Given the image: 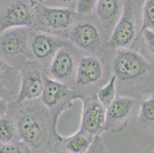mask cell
Wrapping results in <instances>:
<instances>
[{"label": "cell", "mask_w": 154, "mask_h": 153, "mask_svg": "<svg viewBox=\"0 0 154 153\" xmlns=\"http://www.w3.org/2000/svg\"><path fill=\"white\" fill-rule=\"evenodd\" d=\"M2 145V144H1V143H0V145Z\"/></svg>", "instance_id": "4dcf8cb0"}, {"label": "cell", "mask_w": 154, "mask_h": 153, "mask_svg": "<svg viewBox=\"0 0 154 153\" xmlns=\"http://www.w3.org/2000/svg\"><path fill=\"white\" fill-rule=\"evenodd\" d=\"M117 78L114 74L111 76L108 82L105 84L104 86L102 87L98 92L97 93V97L100 101V103L104 106L107 108L112 103L115 98L117 96Z\"/></svg>", "instance_id": "44dd1931"}, {"label": "cell", "mask_w": 154, "mask_h": 153, "mask_svg": "<svg viewBox=\"0 0 154 153\" xmlns=\"http://www.w3.org/2000/svg\"><path fill=\"white\" fill-rule=\"evenodd\" d=\"M144 0H126V2H129L133 6V8H134V5L136 6H139L140 5H141V6L143 5Z\"/></svg>", "instance_id": "f1b7e54d"}, {"label": "cell", "mask_w": 154, "mask_h": 153, "mask_svg": "<svg viewBox=\"0 0 154 153\" xmlns=\"http://www.w3.org/2000/svg\"><path fill=\"white\" fill-rule=\"evenodd\" d=\"M47 153H48V152H47Z\"/></svg>", "instance_id": "1f68e13d"}, {"label": "cell", "mask_w": 154, "mask_h": 153, "mask_svg": "<svg viewBox=\"0 0 154 153\" xmlns=\"http://www.w3.org/2000/svg\"><path fill=\"white\" fill-rule=\"evenodd\" d=\"M142 37L145 45L146 46L149 54L154 58V30L146 29L141 34L140 38Z\"/></svg>", "instance_id": "d4e9b609"}, {"label": "cell", "mask_w": 154, "mask_h": 153, "mask_svg": "<svg viewBox=\"0 0 154 153\" xmlns=\"http://www.w3.org/2000/svg\"><path fill=\"white\" fill-rule=\"evenodd\" d=\"M136 31L135 11L131 4L126 2L122 15L109 36L106 47L114 50L132 48L137 36Z\"/></svg>", "instance_id": "8992f818"}, {"label": "cell", "mask_w": 154, "mask_h": 153, "mask_svg": "<svg viewBox=\"0 0 154 153\" xmlns=\"http://www.w3.org/2000/svg\"><path fill=\"white\" fill-rule=\"evenodd\" d=\"M125 4L126 0H98L97 2L93 15L107 39L122 15Z\"/></svg>", "instance_id": "4fadbf2b"}, {"label": "cell", "mask_w": 154, "mask_h": 153, "mask_svg": "<svg viewBox=\"0 0 154 153\" xmlns=\"http://www.w3.org/2000/svg\"><path fill=\"white\" fill-rule=\"evenodd\" d=\"M137 126L141 131L154 135V94L145 98L141 102Z\"/></svg>", "instance_id": "e0dca14e"}, {"label": "cell", "mask_w": 154, "mask_h": 153, "mask_svg": "<svg viewBox=\"0 0 154 153\" xmlns=\"http://www.w3.org/2000/svg\"><path fill=\"white\" fill-rule=\"evenodd\" d=\"M143 153H154V142L152 143V144L143 151Z\"/></svg>", "instance_id": "f546056e"}, {"label": "cell", "mask_w": 154, "mask_h": 153, "mask_svg": "<svg viewBox=\"0 0 154 153\" xmlns=\"http://www.w3.org/2000/svg\"><path fill=\"white\" fill-rule=\"evenodd\" d=\"M133 96L117 95L111 104L106 108L105 133H117L128 126L136 106Z\"/></svg>", "instance_id": "52a82bcc"}, {"label": "cell", "mask_w": 154, "mask_h": 153, "mask_svg": "<svg viewBox=\"0 0 154 153\" xmlns=\"http://www.w3.org/2000/svg\"><path fill=\"white\" fill-rule=\"evenodd\" d=\"M97 1L98 0H78L75 11L78 16L85 17L93 15Z\"/></svg>", "instance_id": "603a6c76"}, {"label": "cell", "mask_w": 154, "mask_h": 153, "mask_svg": "<svg viewBox=\"0 0 154 153\" xmlns=\"http://www.w3.org/2000/svg\"><path fill=\"white\" fill-rule=\"evenodd\" d=\"M9 107V103L6 99L0 97V117L5 116L8 113Z\"/></svg>", "instance_id": "4316f807"}, {"label": "cell", "mask_w": 154, "mask_h": 153, "mask_svg": "<svg viewBox=\"0 0 154 153\" xmlns=\"http://www.w3.org/2000/svg\"><path fill=\"white\" fill-rule=\"evenodd\" d=\"M20 85L19 70L0 56V97L13 103Z\"/></svg>", "instance_id": "9a60e30c"}, {"label": "cell", "mask_w": 154, "mask_h": 153, "mask_svg": "<svg viewBox=\"0 0 154 153\" xmlns=\"http://www.w3.org/2000/svg\"><path fill=\"white\" fill-rule=\"evenodd\" d=\"M146 29L154 30V0H144L141 8V26L133 44L132 48L140 40L141 34Z\"/></svg>", "instance_id": "ffe728a7"}, {"label": "cell", "mask_w": 154, "mask_h": 153, "mask_svg": "<svg viewBox=\"0 0 154 153\" xmlns=\"http://www.w3.org/2000/svg\"><path fill=\"white\" fill-rule=\"evenodd\" d=\"M48 153H69V152H68V151L62 146V145L61 144V142H60L58 145H56L55 147H54L52 150H51Z\"/></svg>", "instance_id": "83f0119b"}, {"label": "cell", "mask_w": 154, "mask_h": 153, "mask_svg": "<svg viewBox=\"0 0 154 153\" xmlns=\"http://www.w3.org/2000/svg\"><path fill=\"white\" fill-rule=\"evenodd\" d=\"M20 85L13 103H22L35 100L41 97L44 87L45 73L40 65L32 62L19 70Z\"/></svg>", "instance_id": "ba28073f"}, {"label": "cell", "mask_w": 154, "mask_h": 153, "mask_svg": "<svg viewBox=\"0 0 154 153\" xmlns=\"http://www.w3.org/2000/svg\"><path fill=\"white\" fill-rule=\"evenodd\" d=\"M68 34L70 41L81 50L93 54L100 50L101 37L94 22L82 21L75 23Z\"/></svg>", "instance_id": "8fae6325"}, {"label": "cell", "mask_w": 154, "mask_h": 153, "mask_svg": "<svg viewBox=\"0 0 154 153\" xmlns=\"http://www.w3.org/2000/svg\"><path fill=\"white\" fill-rule=\"evenodd\" d=\"M83 96L73 90L71 86L56 81L45 74L44 87L41 96L42 103L49 109L55 120L73 106V101L82 99Z\"/></svg>", "instance_id": "277c9868"}, {"label": "cell", "mask_w": 154, "mask_h": 153, "mask_svg": "<svg viewBox=\"0 0 154 153\" xmlns=\"http://www.w3.org/2000/svg\"><path fill=\"white\" fill-rule=\"evenodd\" d=\"M75 60L66 46L60 48L51 60L49 74L53 79L69 85L68 82L75 74Z\"/></svg>", "instance_id": "2e32d148"}, {"label": "cell", "mask_w": 154, "mask_h": 153, "mask_svg": "<svg viewBox=\"0 0 154 153\" xmlns=\"http://www.w3.org/2000/svg\"><path fill=\"white\" fill-rule=\"evenodd\" d=\"M82 120L80 130L91 135L100 136L105 130L106 108L100 103L96 94L82 97Z\"/></svg>", "instance_id": "30bf717a"}, {"label": "cell", "mask_w": 154, "mask_h": 153, "mask_svg": "<svg viewBox=\"0 0 154 153\" xmlns=\"http://www.w3.org/2000/svg\"><path fill=\"white\" fill-rule=\"evenodd\" d=\"M32 29L26 27L12 28L0 34V56L8 62L29 54V45Z\"/></svg>", "instance_id": "9c48e42d"}, {"label": "cell", "mask_w": 154, "mask_h": 153, "mask_svg": "<svg viewBox=\"0 0 154 153\" xmlns=\"http://www.w3.org/2000/svg\"><path fill=\"white\" fill-rule=\"evenodd\" d=\"M34 0H0V34L12 28L34 25Z\"/></svg>", "instance_id": "5b68a950"}, {"label": "cell", "mask_w": 154, "mask_h": 153, "mask_svg": "<svg viewBox=\"0 0 154 153\" xmlns=\"http://www.w3.org/2000/svg\"><path fill=\"white\" fill-rule=\"evenodd\" d=\"M33 30V29H32ZM68 41L61 38L45 32L32 31L29 45V53L38 61L51 60L55 53L63 47H66Z\"/></svg>", "instance_id": "7c38bea8"}, {"label": "cell", "mask_w": 154, "mask_h": 153, "mask_svg": "<svg viewBox=\"0 0 154 153\" xmlns=\"http://www.w3.org/2000/svg\"><path fill=\"white\" fill-rule=\"evenodd\" d=\"M8 114L17 125L19 139L32 153H47L62 140L57 130L58 120L41 99L9 103Z\"/></svg>", "instance_id": "6da1fadb"}, {"label": "cell", "mask_w": 154, "mask_h": 153, "mask_svg": "<svg viewBox=\"0 0 154 153\" xmlns=\"http://www.w3.org/2000/svg\"><path fill=\"white\" fill-rule=\"evenodd\" d=\"M94 137L78 130L69 137H63L61 144L69 153H86L90 148Z\"/></svg>", "instance_id": "ac0fdd59"}, {"label": "cell", "mask_w": 154, "mask_h": 153, "mask_svg": "<svg viewBox=\"0 0 154 153\" xmlns=\"http://www.w3.org/2000/svg\"><path fill=\"white\" fill-rule=\"evenodd\" d=\"M17 125L14 118L7 113L0 117V143L8 144L19 141Z\"/></svg>", "instance_id": "d6986e66"}, {"label": "cell", "mask_w": 154, "mask_h": 153, "mask_svg": "<svg viewBox=\"0 0 154 153\" xmlns=\"http://www.w3.org/2000/svg\"><path fill=\"white\" fill-rule=\"evenodd\" d=\"M113 74L123 82L149 80L154 75V64L131 48L117 50L112 62Z\"/></svg>", "instance_id": "7a4b0ae2"}, {"label": "cell", "mask_w": 154, "mask_h": 153, "mask_svg": "<svg viewBox=\"0 0 154 153\" xmlns=\"http://www.w3.org/2000/svg\"><path fill=\"white\" fill-rule=\"evenodd\" d=\"M86 153H108V151L101 137L95 136L90 148Z\"/></svg>", "instance_id": "484cf974"}, {"label": "cell", "mask_w": 154, "mask_h": 153, "mask_svg": "<svg viewBox=\"0 0 154 153\" xmlns=\"http://www.w3.org/2000/svg\"><path fill=\"white\" fill-rule=\"evenodd\" d=\"M34 19L33 30L55 35L68 33L78 15L75 9L48 6L34 0Z\"/></svg>", "instance_id": "3957f363"}, {"label": "cell", "mask_w": 154, "mask_h": 153, "mask_svg": "<svg viewBox=\"0 0 154 153\" xmlns=\"http://www.w3.org/2000/svg\"><path fill=\"white\" fill-rule=\"evenodd\" d=\"M39 3L51 7L58 8H67L71 9H76L78 0H35Z\"/></svg>", "instance_id": "cb8c5ba5"}, {"label": "cell", "mask_w": 154, "mask_h": 153, "mask_svg": "<svg viewBox=\"0 0 154 153\" xmlns=\"http://www.w3.org/2000/svg\"><path fill=\"white\" fill-rule=\"evenodd\" d=\"M0 153H32L26 144L21 140L15 142L2 144L0 145Z\"/></svg>", "instance_id": "7402d4cb"}, {"label": "cell", "mask_w": 154, "mask_h": 153, "mask_svg": "<svg viewBox=\"0 0 154 153\" xmlns=\"http://www.w3.org/2000/svg\"><path fill=\"white\" fill-rule=\"evenodd\" d=\"M103 75V67L100 58L95 55L85 56L77 64L74 83L81 87L91 86L100 81Z\"/></svg>", "instance_id": "5bb4252c"}]
</instances>
